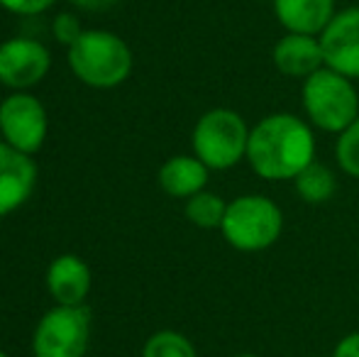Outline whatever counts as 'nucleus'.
<instances>
[{
	"mask_svg": "<svg viewBox=\"0 0 359 357\" xmlns=\"http://www.w3.org/2000/svg\"><path fill=\"white\" fill-rule=\"evenodd\" d=\"M316 159L313 128L293 113H271L250 130L247 162L266 181L296 179Z\"/></svg>",
	"mask_w": 359,
	"mask_h": 357,
	"instance_id": "1",
	"label": "nucleus"
},
{
	"mask_svg": "<svg viewBox=\"0 0 359 357\" xmlns=\"http://www.w3.org/2000/svg\"><path fill=\"white\" fill-rule=\"evenodd\" d=\"M67 62L83 86L98 90L123 86L135 67L128 42L108 29H83V34L67 49Z\"/></svg>",
	"mask_w": 359,
	"mask_h": 357,
	"instance_id": "2",
	"label": "nucleus"
},
{
	"mask_svg": "<svg viewBox=\"0 0 359 357\" xmlns=\"http://www.w3.org/2000/svg\"><path fill=\"white\" fill-rule=\"evenodd\" d=\"M303 110L313 128L340 135L359 118V93L355 81L323 67L303 81Z\"/></svg>",
	"mask_w": 359,
	"mask_h": 357,
	"instance_id": "3",
	"label": "nucleus"
},
{
	"mask_svg": "<svg viewBox=\"0 0 359 357\" xmlns=\"http://www.w3.org/2000/svg\"><path fill=\"white\" fill-rule=\"evenodd\" d=\"M284 230V213L279 203L262 194L237 196L227 203L220 233L230 248L240 252L269 250Z\"/></svg>",
	"mask_w": 359,
	"mask_h": 357,
	"instance_id": "4",
	"label": "nucleus"
},
{
	"mask_svg": "<svg viewBox=\"0 0 359 357\" xmlns=\"http://www.w3.org/2000/svg\"><path fill=\"white\" fill-rule=\"evenodd\" d=\"M250 130L237 110L213 108L196 120L191 147L210 172H225L247 159Z\"/></svg>",
	"mask_w": 359,
	"mask_h": 357,
	"instance_id": "5",
	"label": "nucleus"
},
{
	"mask_svg": "<svg viewBox=\"0 0 359 357\" xmlns=\"http://www.w3.org/2000/svg\"><path fill=\"white\" fill-rule=\"evenodd\" d=\"M90 343L88 306H54L32 333L34 357H86Z\"/></svg>",
	"mask_w": 359,
	"mask_h": 357,
	"instance_id": "6",
	"label": "nucleus"
},
{
	"mask_svg": "<svg viewBox=\"0 0 359 357\" xmlns=\"http://www.w3.org/2000/svg\"><path fill=\"white\" fill-rule=\"evenodd\" d=\"M47 133V108L29 90H13L0 103V137L18 152L34 157L42 149Z\"/></svg>",
	"mask_w": 359,
	"mask_h": 357,
	"instance_id": "7",
	"label": "nucleus"
},
{
	"mask_svg": "<svg viewBox=\"0 0 359 357\" xmlns=\"http://www.w3.org/2000/svg\"><path fill=\"white\" fill-rule=\"evenodd\" d=\"M52 54L34 37H10L0 42V83L10 90H29L44 81Z\"/></svg>",
	"mask_w": 359,
	"mask_h": 357,
	"instance_id": "8",
	"label": "nucleus"
},
{
	"mask_svg": "<svg viewBox=\"0 0 359 357\" xmlns=\"http://www.w3.org/2000/svg\"><path fill=\"white\" fill-rule=\"evenodd\" d=\"M325 67L342 76L359 79V5L342 8L335 13L320 34Z\"/></svg>",
	"mask_w": 359,
	"mask_h": 357,
	"instance_id": "9",
	"label": "nucleus"
},
{
	"mask_svg": "<svg viewBox=\"0 0 359 357\" xmlns=\"http://www.w3.org/2000/svg\"><path fill=\"white\" fill-rule=\"evenodd\" d=\"M37 186V164L0 140V218L22 208Z\"/></svg>",
	"mask_w": 359,
	"mask_h": 357,
	"instance_id": "10",
	"label": "nucleus"
},
{
	"mask_svg": "<svg viewBox=\"0 0 359 357\" xmlns=\"http://www.w3.org/2000/svg\"><path fill=\"white\" fill-rule=\"evenodd\" d=\"M47 291L57 306H86V299L93 286L90 267L79 255H59L47 267Z\"/></svg>",
	"mask_w": 359,
	"mask_h": 357,
	"instance_id": "11",
	"label": "nucleus"
},
{
	"mask_svg": "<svg viewBox=\"0 0 359 357\" xmlns=\"http://www.w3.org/2000/svg\"><path fill=\"white\" fill-rule=\"evenodd\" d=\"M271 59H274V67L279 69V74L288 79H301V81H306L318 69L325 67L320 37H313V34L286 32L274 44Z\"/></svg>",
	"mask_w": 359,
	"mask_h": 357,
	"instance_id": "12",
	"label": "nucleus"
},
{
	"mask_svg": "<svg viewBox=\"0 0 359 357\" xmlns=\"http://www.w3.org/2000/svg\"><path fill=\"white\" fill-rule=\"evenodd\" d=\"M274 15L286 32L320 37L335 18V0H271Z\"/></svg>",
	"mask_w": 359,
	"mask_h": 357,
	"instance_id": "13",
	"label": "nucleus"
},
{
	"mask_svg": "<svg viewBox=\"0 0 359 357\" xmlns=\"http://www.w3.org/2000/svg\"><path fill=\"white\" fill-rule=\"evenodd\" d=\"M210 169L196 154H174L159 169V186L171 198H191L208 186Z\"/></svg>",
	"mask_w": 359,
	"mask_h": 357,
	"instance_id": "14",
	"label": "nucleus"
},
{
	"mask_svg": "<svg viewBox=\"0 0 359 357\" xmlns=\"http://www.w3.org/2000/svg\"><path fill=\"white\" fill-rule=\"evenodd\" d=\"M293 184H296V194L311 206L327 203L337 191L335 172H332L327 164L318 162V159H313V162L293 179Z\"/></svg>",
	"mask_w": 359,
	"mask_h": 357,
	"instance_id": "15",
	"label": "nucleus"
},
{
	"mask_svg": "<svg viewBox=\"0 0 359 357\" xmlns=\"http://www.w3.org/2000/svg\"><path fill=\"white\" fill-rule=\"evenodd\" d=\"M227 203L213 191H198L196 196L186 198L184 213L189 218V223H194L196 228L203 230H220L222 220H225Z\"/></svg>",
	"mask_w": 359,
	"mask_h": 357,
	"instance_id": "16",
	"label": "nucleus"
},
{
	"mask_svg": "<svg viewBox=\"0 0 359 357\" xmlns=\"http://www.w3.org/2000/svg\"><path fill=\"white\" fill-rule=\"evenodd\" d=\"M140 357H198L196 345L179 330H156L142 345Z\"/></svg>",
	"mask_w": 359,
	"mask_h": 357,
	"instance_id": "17",
	"label": "nucleus"
},
{
	"mask_svg": "<svg viewBox=\"0 0 359 357\" xmlns=\"http://www.w3.org/2000/svg\"><path fill=\"white\" fill-rule=\"evenodd\" d=\"M335 157L342 172L359 179V118L337 135Z\"/></svg>",
	"mask_w": 359,
	"mask_h": 357,
	"instance_id": "18",
	"label": "nucleus"
},
{
	"mask_svg": "<svg viewBox=\"0 0 359 357\" xmlns=\"http://www.w3.org/2000/svg\"><path fill=\"white\" fill-rule=\"evenodd\" d=\"M52 34L59 44H64V47L69 49L76 39L83 34V29H81V20L76 18L74 13H59L52 22Z\"/></svg>",
	"mask_w": 359,
	"mask_h": 357,
	"instance_id": "19",
	"label": "nucleus"
},
{
	"mask_svg": "<svg viewBox=\"0 0 359 357\" xmlns=\"http://www.w3.org/2000/svg\"><path fill=\"white\" fill-rule=\"evenodd\" d=\"M57 0H0V8L20 18H34V15L47 13Z\"/></svg>",
	"mask_w": 359,
	"mask_h": 357,
	"instance_id": "20",
	"label": "nucleus"
},
{
	"mask_svg": "<svg viewBox=\"0 0 359 357\" xmlns=\"http://www.w3.org/2000/svg\"><path fill=\"white\" fill-rule=\"evenodd\" d=\"M332 357H359V330L347 333L332 350Z\"/></svg>",
	"mask_w": 359,
	"mask_h": 357,
	"instance_id": "21",
	"label": "nucleus"
},
{
	"mask_svg": "<svg viewBox=\"0 0 359 357\" xmlns=\"http://www.w3.org/2000/svg\"><path fill=\"white\" fill-rule=\"evenodd\" d=\"M74 8L86 10V13H105V10L113 8L118 0H69Z\"/></svg>",
	"mask_w": 359,
	"mask_h": 357,
	"instance_id": "22",
	"label": "nucleus"
},
{
	"mask_svg": "<svg viewBox=\"0 0 359 357\" xmlns=\"http://www.w3.org/2000/svg\"><path fill=\"white\" fill-rule=\"evenodd\" d=\"M235 357H259V355H252V353H242V355H235Z\"/></svg>",
	"mask_w": 359,
	"mask_h": 357,
	"instance_id": "23",
	"label": "nucleus"
},
{
	"mask_svg": "<svg viewBox=\"0 0 359 357\" xmlns=\"http://www.w3.org/2000/svg\"><path fill=\"white\" fill-rule=\"evenodd\" d=\"M0 357H10L8 353H3V350H0Z\"/></svg>",
	"mask_w": 359,
	"mask_h": 357,
	"instance_id": "24",
	"label": "nucleus"
}]
</instances>
